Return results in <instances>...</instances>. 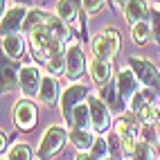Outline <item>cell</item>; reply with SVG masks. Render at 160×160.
<instances>
[{
	"instance_id": "cell-27",
	"label": "cell",
	"mask_w": 160,
	"mask_h": 160,
	"mask_svg": "<svg viewBox=\"0 0 160 160\" xmlns=\"http://www.w3.org/2000/svg\"><path fill=\"white\" fill-rule=\"evenodd\" d=\"M77 160H95V158H92L90 153H79V156H77Z\"/></svg>"
},
{
	"instance_id": "cell-2",
	"label": "cell",
	"mask_w": 160,
	"mask_h": 160,
	"mask_svg": "<svg viewBox=\"0 0 160 160\" xmlns=\"http://www.w3.org/2000/svg\"><path fill=\"white\" fill-rule=\"evenodd\" d=\"M92 52L99 59H113L120 52V34L117 29H104L102 34H97L92 38Z\"/></svg>"
},
{
	"instance_id": "cell-25",
	"label": "cell",
	"mask_w": 160,
	"mask_h": 160,
	"mask_svg": "<svg viewBox=\"0 0 160 160\" xmlns=\"http://www.w3.org/2000/svg\"><path fill=\"white\" fill-rule=\"evenodd\" d=\"M102 2H104V0H83V7H86L88 14H97L102 9Z\"/></svg>"
},
{
	"instance_id": "cell-10",
	"label": "cell",
	"mask_w": 160,
	"mask_h": 160,
	"mask_svg": "<svg viewBox=\"0 0 160 160\" xmlns=\"http://www.w3.org/2000/svg\"><path fill=\"white\" fill-rule=\"evenodd\" d=\"M86 70V59H83V52L79 45H70L66 52V72L70 79H77L79 74Z\"/></svg>"
},
{
	"instance_id": "cell-29",
	"label": "cell",
	"mask_w": 160,
	"mask_h": 160,
	"mask_svg": "<svg viewBox=\"0 0 160 160\" xmlns=\"http://www.w3.org/2000/svg\"><path fill=\"white\" fill-rule=\"evenodd\" d=\"M18 5H23V7H27V5H32V0H16Z\"/></svg>"
},
{
	"instance_id": "cell-26",
	"label": "cell",
	"mask_w": 160,
	"mask_h": 160,
	"mask_svg": "<svg viewBox=\"0 0 160 160\" xmlns=\"http://www.w3.org/2000/svg\"><path fill=\"white\" fill-rule=\"evenodd\" d=\"M151 16H153V38L156 43H160V9L151 12Z\"/></svg>"
},
{
	"instance_id": "cell-18",
	"label": "cell",
	"mask_w": 160,
	"mask_h": 160,
	"mask_svg": "<svg viewBox=\"0 0 160 160\" xmlns=\"http://www.w3.org/2000/svg\"><path fill=\"white\" fill-rule=\"evenodd\" d=\"M16 81H20L16 77V66L14 61L9 59H2V90H12L16 86Z\"/></svg>"
},
{
	"instance_id": "cell-6",
	"label": "cell",
	"mask_w": 160,
	"mask_h": 160,
	"mask_svg": "<svg viewBox=\"0 0 160 160\" xmlns=\"http://www.w3.org/2000/svg\"><path fill=\"white\" fill-rule=\"evenodd\" d=\"M86 95H88V90H86V86H70L66 92H63V117L72 124V113H74V108L86 99Z\"/></svg>"
},
{
	"instance_id": "cell-33",
	"label": "cell",
	"mask_w": 160,
	"mask_h": 160,
	"mask_svg": "<svg viewBox=\"0 0 160 160\" xmlns=\"http://www.w3.org/2000/svg\"><path fill=\"white\" fill-rule=\"evenodd\" d=\"M104 160H115V158H104Z\"/></svg>"
},
{
	"instance_id": "cell-3",
	"label": "cell",
	"mask_w": 160,
	"mask_h": 160,
	"mask_svg": "<svg viewBox=\"0 0 160 160\" xmlns=\"http://www.w3.org/2000/svg\"><path fill=\"white\" fill-rule=\"evenodd\" d=\"M129 63H131V68L135 72V77L140 79L147 88H151V90H156L160 95V74H158V70L151 66V63L140 59V57H131Z\"/></svg>"
},
{
	"instance_id": "cell-32",
	"label": "cell",
	"mask_w": 160,
	"mask_h": 160,
	"mask_svg": "<svg viewBox=\"0 0 160 160\" xmlns=\"http://www.w3.org/2000/svg\"><path fill=\"white\" fill-rule=\"evenodd\" d=\"M158 140H160V124H158Z\"/></svg>"
},
{
	"instance_id": "cell-15",
	"label": "cell",
	"mask_w": 160,
	"mask_h": 160,
	"mask_svg": "<svg viewBox=\"0 0 160 160\" xmlns=\"http://www.w3.org/2000/svg\"><path fill=\"white\" fill-rule=\"evenodd\" d=\"M70 140H72V144L77 147L79 151H90L97 138H95L90 131H86V129H72V133H70Z\"/></svg>"
},
{
	"instance_id": "cell-12",
	"label": "cell",
	"mask_w": 160,
	"mask_h": 160,
	"mask_svg": "<svg viewBox=\"0 0 160 160\" xmlns=\"http://www.w3.org/2000/svg\"><path fill=\"white\" fill-rule=\"evenodd\" d=\"M90 77L95 83H99V86H106V81L111 79V63L106 59H99L95 57L90 61Z\"/></svg>"
},
{
	"instance_id": "cell-21",
	"label": "cell",
	"mask_w": 160,
	"mask_h": 160,
	"mask_svg": "<svg viewBox=\"0 0 160 160\" xmlns=\"http://www.w3.org/2000/svg\"><path fill=\"white\" fill-rule=\"evenodd\" d=\"M7 160H32V149L29 144H23V142H18L12 147V151H9Z\"/></svg>"
},
{
	"instance_id": "cell-8",
	"label": "cell",
	"mask_w": 160,
	"mask_h": 160,
	"mask_svg": "<svg viewBox=\"0 0 160 160\" xmlns=\"http://www.w3.org/2000/svg\"><path fill=\"white\" fill-rule=\"evenodd\" d=\"M88 106H90V120H92V129L102 133L108 129L111 124V115H108V108H106V104L97 97H88Z\"/></svg>"
},
{
	"instance_id": "cell-14",
	"label": "cell",
	"mask_w": 160,
	"mask_h": 160,
	"mask_svg": "<svg viewBox=\"0 0 160 160\" xmlns=\"http://www.w3.org/2000/svg\"><path fill=\"white\" fill-rule=\"evenodd\" d=\"M59 97V86H57V79L54 77H45L43 83H41V102L45 106H54Z\"/></svg>"
},
{
	"instance_id": "cell-23",
	"label": "cell",
	"mask_w": 160,
	"mask_h": 160,
	"mask_svg": "<svg viewBox=\"0 0 160 160\" xmlns=\"http://www.w3.org/2000/svg\"><path fill=\"white\" fill-rule=\"evenodd\" d=\"M106 153H111V151H108V140H104V138H97V140H95V144H92L90 156H92L95 160H104Z\"/></svg>"
},
{
	"instance_id": "cell-24",
	"label": "cell",
	"mask_w": 160,
	"mask_h": 160,
	"mask_svg": "<svg viewBox=\"0 0 160 160\" xmlns=\"http://www.w3.org/2000/svg\"><path fill=\"white\" fill-rule=\"evenodd\" d=\"M45 68L50 72V77H57V74H61L63 70H66V59H63V57H54Z\"/></svg>"
},
{
	"instance_id": "cell-7",
	"label": "cell",
	"mask_w": 160,
	"mask_h": 160,
	"mask_svg": "<svg viewBox=\"0 0 160 160\" xmlns=\"http://www.w3.org/2000/svg\"><path fill=\"white\" fill-rule=\"evenodd\" d=\"M14 122L18 129H32V126L36 124V106L32 104L29 99H23V102H18L16 104V108H14Z\"/></svg>"
},
{
	"instance_id": "cell-30",
	"label": "cell",
	"mask_w": 160,
	"mask_h": 160,
	"mask_svg": "<svg viewBox=\"0 0 160 160\" xmlns=\"http://www.w3.org/2000/svg\"><path fill=\"white\" fill-rule=\"evenodd\" d=\"M115 2H117V5H122V7H126V5H129V0H115Z\"/></svg>"
},
{
	"instance_id": "cell-1",
	"label": "cell",
	"mask_w": 160,
	"mask_h": 160,
	"mask_svg": "<svg viewBox=\"0 0 160 160\" xmlns=\"http://www.w3.org/2000/svg\"><path fill=\"white\" fill-rule=\"evenodd\" d=\"M68 140V131L63 129V126H50L48 133L43 135V140H41V147H38V158L41 160H50L54 153H59L63 144Z\"/></svg>"
},
{
	"instance_id": "cell-16",
	"label": "cell",
	"mask_w": 160,
	"mask_h": 160,
	"mask_svg": "<svg viewBox=\"0 0 160 160\" xmlns=\"http://www.w3.org/2000/svg\"><path fill=\"white\" fill-rule=\"evenodd\" d=\"M2 50H5L12 59H18V57H23V52H25V41L20 38L18 34L2 36Z\"/></svg>"
},
{
	"instance_id": "cell-11",
	"label": "cell",
	"mask_w": 160,
	"mask_h": 160,
	"mask_svg": "<svg viewBox=\"0 0 160 160\" xmlns=\"http://www.w3.org/2000/svg\"><path fill=\"white\" fill-rule=\"evenodd\" d=\"M117 90H120V99H131V95H135V90H138L135 72H131L126 68L117 74Z\"/></svg>"
},
{
	"instance_id": "cell-19",
	"label": "cell",
	"mask_w": 160,
	"mask_h": 160,
	"mask_svg": "<svg viewBox=\"0 0 160 160\" xmlns=\"http://www.w3.org/2000/svg\"><path fill=\"white\" fill-rule=\"evenodd\" d=\"M77 7L79 5H74L72 0H59L57 14H59V18L68 20V23H74V20H77Z\"/></svg>"
},
{
	"instance_id": "cell-22",
	"label": "cell",
	"mask_w": 160,
	"mask_h": 160,
	"mask_svg": "<svg viewBox=\"0 0 160 160\" xmlns=\"http://www.w3.org/2000/svg\"><path fill=\"white\" fill-rule=\"evenodd\" d=\"M151 158H153V149H151V144H149L147 140H144V142H138V144H135L131 160H151Z\"/></svg>"
},
{
	"instance_id": "cell-9",
	"label": "cell",
	"mask_w": 160,
	"mask_h": 160,
	"mask_svg": "<svg viewBox=\"0 0 160 160\" xmlns=\"http://www.w3.org/2000/svg\"><path fill=\"white\" fill-rule=\"evenodd\" d=\"M25 14H27L25 7L7 9V12L2 14V36H12V34H16V32L25 25V23H23V20H25Z\"/></svg>"
},
{
	"instance_id": "cell-31",
	"label": "cell",
	"mask_w": 160,
	"mask_h": 160,
	"mask_svg": "<svg viewBox=\"0 0 160 160\" xmlns=\"http://www.w3.org/2000/svg\"><path fill=\"white\" fill-rule=\"evenodd\" d=\"M72 2H74V5H79V2H83V0H72Z\"/></svg>"
},
{
	"instance_id": "cell-5",
	"label": "cell",
	"mask_w": 160,
	"mask_h": 160,
	"mask_svg": "<svg viewBox=\"0 0 160 160\" xmlns=\"http://www.w3.org/2000/svg\"><path fill=\"white\" fill-rule=\"evenodd\" d=\"M18 83L23 88V95L25 97H34V95L41 90V74H38V68L36 66H23L18 70Z\"/></svg>"
},
{
	"instance_id": "cell-17",
	"label": "cell",
	"mask_w": 160,
	"mask_h": 160,
	"mask_svg": "<svg viewBox=\"0 0 160 160\" xmlns=\"http://www.w3.org/2000/svg\"><path fill=\"white\" fill-rule=\"evenodd\" d=\"M88 124H92V120H90V106L79 104L77 108H74V113H72V126H74V129H86L88 131Z\"/></svg>"
},
{
	"instance_id": "cell-20",
	"label": "cell",
	"mask_w": 160,
	"mask_h": 160,
	"mask_svg": "<svg viewBox=\"0 0 160 160\" xmlns=\"http://www.w3.org/2000/svg\"><path fill=\"white\" fill-rule=\"evenodd\" d=\"M149 34H151V27H149V23H144V20L131 27V36H133V41L138 45H144L149 41Z\"/></svg>"
},
{
	"instance_id": "cell-13",
	"label": "cell",
	"mask_w": 160,
	"mask_h": 160,
	"mask_svg": "<svg viewBox=\"0 0 160 160\" xmlns=\"http://www.w3.org/2000/svg\"><path fill=\"white\" fill-rule=\"evenodd\" d=\"M149 12V7L144 0H129V5L124 7V16L126 20H129L131 25H138V23H142V18L147 16Z\"/></svg>"
},
{
	"instance_id": "cell-4",
	"label": "cell",
	"mask_w": 160,
	"mask_h": 160,
	"mask_svg": "<svg viewBox=\"0 0 160 160\" xmlns=\"http://www.w3.org/2000/svg\"><path fill=\"white\" fill-rule=\"evenodd\" d=\"M138 131H140V124H138L135 117H122L120 124H117V133L122 138V149H124L126 156H133Z\"/></svg>"
},
{
	"instance_id": "cell-28",
	"label": "cell",
	"mask_w": 160,
	"mask_h": 160,
	"mask_svg": "<svg viewBox=\"0 0 160 160\" xmlns=\"http://www.w3.org/2000/svg\"><path fill=\"white\" fill-rule=\"evenodd\" d=\"M156 122L160 124V104H156Z\"/></svg>"
}]
</instances>
